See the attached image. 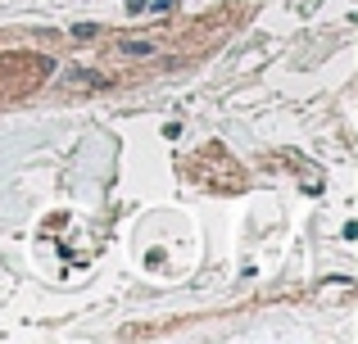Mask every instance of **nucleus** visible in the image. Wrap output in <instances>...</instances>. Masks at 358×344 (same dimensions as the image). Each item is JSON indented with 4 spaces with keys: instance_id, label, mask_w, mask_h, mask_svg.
<instances>
[{
    "instance_id": "f03ea898",
    "label": "nucleus",
    "mask_w": 358,
    "mask_h": 344,
    "mask_svg": "<svg viewBox=\"0 0 358 344\" xmlns=\"http://www.w3.org/2000/svg\"><path fill=\"white\" fill-rule=\"evenodd\" d=\"M96 32H100L96 23H78V27H73V36H78V41H91V36H96Z\"/></svg>"
},
{
    "instance_id": "f257e3e1",
    "label": "nucleus",
    "mask_w": 358,
    "mask_h": 344,
    "mask_svg": "<svg viewBox=\"0 0 358 344\" xmlns=\"http://www.w3.org/2000/svg\"><path fill=\"white\" fill-rule=\"evenodd\" d=\"M118 50L131 54V59H136V54H141V59H150V54H155V41H122Z\"/></svg>"
}]
</instances>
